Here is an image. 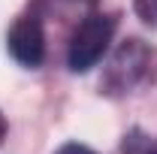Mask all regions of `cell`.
<instances>
[{
	"label": "cell",
	"instance_id": "cell-1",
	"mask_svg": "<svg viewBox=\"0 0 157 154\" xmlns=\"http://www.w3.org/2000/svg\"><path fill=\"white\" fill-rule=\"evenodd\" d=\"M118 30V18L106 12H94L76 27V33L70 39L67 48V64L73 73H88L91 67H97L100 58L106 55L109 42Z\"/></svg>",
	"mask_w": 157,
	"mask_h": 154
},
{
	"label": "cell",
	"instance_id": "cell-2",
	"mask_svg": "<svg viewBox=\"0 0 157 154\" xmlns=\"http://www.w3.org/2000/svg\"><path fill=\"white\" fill-rule=\"evenodd\" d=\"M151 64V52L139 42V39H127L118 55L112 58V67H109V76H106V88L109 94H130L139 85V79L145 76Z\"/></svg>",
	"mask_w": 157,
	"mask_h": 154
},
{
	"label": "cell",
	"instance_id": "cell-3",
	"mask_svg": "<svg viewBox=\"0 0 157 154\" xmlns=\"http://www.w3.org/2000/svg\"><path fill=\"white\" fill-rule=\"evenodd\" d=\"M9 52L12 58L24 64V67H39L45 58V33H42V24L33 15H24L9 27Z\"/></svg>",
	"mask_w": 157,
	"mask_h": 154
},
{
	"label": "cell",
	"instance_id": "cell-4",
	"mask_svg": "<svg viewBox=\"0 0 157 154\" xmlns=\"http://www.w3.org/2000/svg\"><path fill=\"white\" fill-rule=\"evenodd\" d=\"M121 154H157V142L142 130H130L124 136V148Z\"/></svg>",
	"mask_w": 157,
	"mask_h": 154
},
{
	"label": "cell",
	"instance_id": "cell-5",
	"mask_svg": "<svg viewBox=\"0 0 157 154\" xmlns=\"http://www.w3.org/2000/svg\"><path fill=\"white\" fill-rule=\"evenodd\" d=\"M55 154H97V151H91L88 145H78V142H67V145H60Z\"/></svg>",
	"mask_w": 157,
	"mask_h": 154
},
{
	"label": "cell",
	"instance_id": "cell-6",
	"mask_svg": "<svg viewBox=\"0 0 157 154\" xmlns=\"http://www.w3.org/2000/svg\"><path fill=\"white\" fill-rule=\"evenodd\" d=\"M139 12L145 15V21L157 18V0H139Z\"/></svg>",
	"mask_w": 157,
	"mask_h": 154
},
{
	"label": "cell",
	"instance_id": "cell-7",
	"mask_svg": "<svg viewBox=\"0 0 157 154\" xmlns=\"http://www.w3.org/2000/svg\"><path fill=\"white\" fill-rule=\"evenodd\" d=\"M3 136H6V121L0 118V139H3Z\"/></svg>",
	"mask_w": 157,
	"mask_h": 154
}]
</instances>
